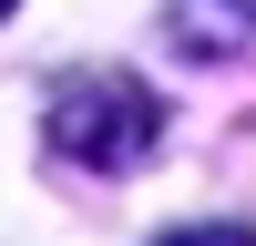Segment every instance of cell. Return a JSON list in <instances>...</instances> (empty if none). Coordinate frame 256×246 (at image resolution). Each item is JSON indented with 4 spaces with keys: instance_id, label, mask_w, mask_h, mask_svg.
<instances>
[{
    "instance_id": "cell-1",
    "label": "cell",
    "mask_w": 256,
    "mask_h": 246,
    "mask_svg": "<svg viewBox=\"0 0 256 246\" xmlns=\"http://www.w3.org/2000/svg\"><path fill=\"white\" fill-rule=\"evenodd\" d=\"M164 134V102L144 72H113V62H92V72H62L52 102H41V144H52L62 164H92V174H134L144 154H154Z\"/></svg>"
},
{
    "instance_id": "cell-2",
    "label": "cell",
    "mask_w": 256,
    "mask_h": 246,
    "mask_svg": "<svg viewBox=\"0 0 256 246\" xmlns=\"http://www.w3.org/2000/svg\"><path fill=\"white\" fill-rule=\"evenodd\" d=\"M164 41L184 62H236L256 41V0H164Z\"/></svg>"
},
{
    "instance_id": "cell-3",
    "label": "cell",
    "mask_w": 256,
    "mask_h": 246,
    "mask_svg": "<svg viewBox=\"0 0 256 246\" xmlns=\"http://www.w3.org/2000/svg\"><path fill=\"white\" fill-rule=\"evenodd\" d=\"M164 246H256L246 226H184V236H164Z\"/></svg>"
},
{
    "instance_id": "cell-4",
    "label": "cell",
    "mask_w": 256,
    "mask_h": 246,
    "mask_svg": "<svg viewBox=\"0 0 256 246\" xmlns=\"http://www.w3.org/2000/svg\"><path fill=\"white\" fill-rule=\"evenodd\" d=\"M0 10H10V0H0Z\"/></svg>"
}]
</instances>
